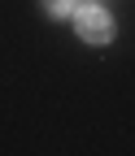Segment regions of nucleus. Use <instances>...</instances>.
<instances>
[{"label": "nucleus", "mask_w": 135, "mask_h": 156, "mask_svg": "<svg viewBox=\"0 0 135 156\" xmlns=\"http://www.w3.org/2000/svg\"><path fill=\"white\" fill-rule=\"evenodd\" d=\"M39 5H44L52 17H70V13H79V0H39Z\"/></svg>", "instance_id": "2"}, {"label": "nucleus", "mask_w": 135, "mask_h": 156, "mask_svg": "<svg viewBox=\"0 0 135 156\" xmlns=\"http://www.w3.org/2000/svg\"><path fill=\"white\" fill-rule=\"evenodd\" d=\"M74 30H79L83 44L100 48V44L113 39V17H109L105 9H79V13H74Z\"/></svg>", "instance_id": "1"}]
</instances>
